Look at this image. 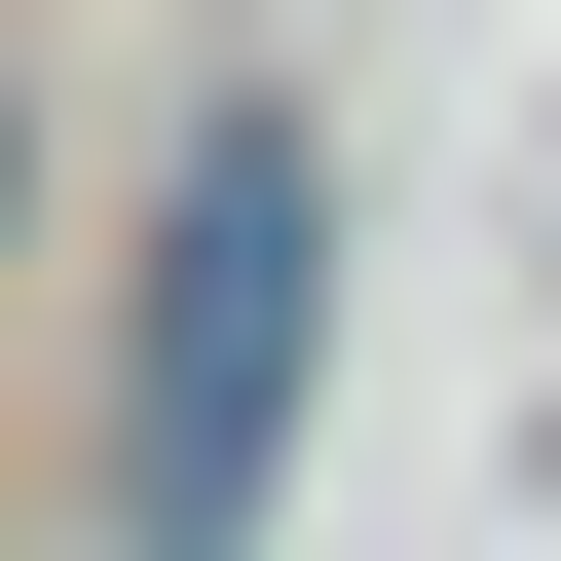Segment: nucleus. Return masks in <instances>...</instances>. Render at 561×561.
I'll use <instances>...</instances> for the list:
<instances>
[{
	"label": "nucleus",
	"mask_w": 561,
	"mask_h": 561,
	"mask_svg": "<svg viewBox=\"0 0 561 561\" xmlns=\"http://www.w3.org/2000/svg\"><path fill=\"white\" fill-rule=\"evenodd\" d=\"M300 337H337V187H300V113H225L187 225H150V300H113V524H150V561H262Z\"/></svg>",
	"instance_id": "nucleus-1"
}]
</instances>
